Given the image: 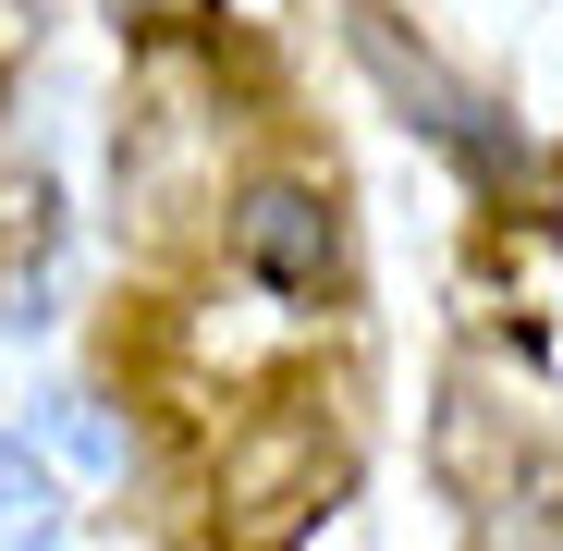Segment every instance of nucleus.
<instances>
[{
	"label": "nucleus",
	"instance_id": "nucleus-1",
	"mask_svg": "<svg viewBox=\"0 0 563 551\" xmlns=\"http://www.w3.org/2000/svg\"><path fill=\"white\" fill-rule=\"evenodd\" d=\"M319 491H331V441H319V417H269V429H245V441L221 453V527H233V551H282V539L319 515Z\"/></svg>",
	"mask_w": 563,
	"mask_h": 551
},
{
	"label": "nucleus",
	"instance_id": "nucleus-2",
	"mask_svg": "<svg viewBox=\"0 0 563 551\" xmlns=\"http://www.w3.org/2000/svg\"><path fill=\"white\" fill-rule=\"evenodd\" d=\"M355 49H367V74H380L393 99H405V123H417V135H441V147H453L465 172H490V184L515 172V135H503V123H490L478 99H465V86H453V74H441L429 49H405V37H393L380 13H355Z\"/></svg>",
	"mask_w": 563,
	"mask_h": 551
},
{
	"label": "nucleus",
	"instance_id": "nucleus-3",
	"mask_svg": "<svg viewBox=\"0 0 563 551\" xmlns=\"http://www.w3.org/2000/svg\"><path fill=\"white\" fill-rule=\"evenodd\" d=\"M233 257L257 269L269 295H331L343 233H331V209L307 197V184H257V197L233 209Z\"/></svg>",
	"mask_w": 563,
	"mask_h": 551
},
{
	"label": "nucleus",
	"instance_id": "nucleus-4",
	"mask_svg": "<svg viewBox=\"0 0 563 551\" xmlns=\"http://www.w3.org/2000/svg\"><path fill=\"white\" fill-rule=\"evenodd\" d=\"M49 527H62V503H49V466H37L25 441H0V539H25V551H37Z\"/></svg>",
	"mask_w": 563,
	"mask_h": 551
},
{
	"label": "nucleus",
	"instance_id": "nucleus-5",
	"mask_svg": "<svg viewBox=\"0 0 563 551\" xmlns=\"http://www.w3.org/2000/svg\"><path fill=\"white\" fill-rule=\"evenodd\" d=\"M49 441L74 453V466H123V429H111L99 405H49Z\"/></svg>",
	"mask_w": 563,
	"mask_h": 551
},
{
	"label": "nucleus",
	"instance_id": "nucleus-6",
	"mask_svg": "<svg viewBox=\"0 0 563 551\" xmlns=\"http://www.w3.org/2000/svg\"><path fill=\"white\" fill-rule=\"evenodd\" d=\"M111 13H123L135 37H172V25H197V13H209V0H111Z\"/></svg>",
	"mask_w": 563,
	"mask_h": 551
}]
</instances>
